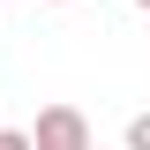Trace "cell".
<instances>
[{
    "instance_id": "6da1fadb",
    "label": "cell",
    "mask_w": 150,
    "mask_h": 150,
    "mask_svg": "<svg viewBox=\"0 0 150 150\" xmlns=\"http://www.w3.org/2000/svg\"><path fill=\"white\" fill-rule=\"evenodd\" d=\"M30 150H98L83 105H45V112H38V128H30Z\"/></svg>"
},
{
    "instance_id": "3957f363",
    "label": "cell",
    "mask_w": 150,
    "mask_h": 150,
    "mask_svg": "<svg viewBox=\"0 0 150 150\" xmlns=\"http://www.w3.org/2000/svg\"><path fill=\"white\" fill-rule=\"evenodd\" d=\"M0 150H30V128H0Z\"/></svg>"
},
{
    "instance_id": "7a4b0ae2",
    "label": "cell",
    "mask_w": 150,
    "mask_h": 150,
    "mask_svg": "<svg viewBox=\"0 0 150 150\" xmlns=\"http://www.w3.org/2000/svg\"><path fill=\"white\" fill-rule=\"evenodd\" d=\"M120 150H150V112H135V120H128V135H120Z\"/></svg>"
},
{
    "instance_id": "5b68a950",
    "label": "cell",
    "mask_w": 150,
    "mask_h": 150,
    "mask_svg": "<svg viewBox=\"0 0 150 150\" xmlns=\"http://www.w3.org/2000/svg\"><path fill=\"white\" fill-rule=\"evenodd\" d=\"M53 8H75V0H53Z\"/></svg>"
},
{
    "instance_id": "277c9868",
    "label": "cell",
    "mask_w": 150,
    "mask_h": 150,
    "mask_svg": "<svg viewBox=\"0 0 150 150\" xmlns=\"http://www.w3.org/2000/svg\"><path fill=\"white\" fill-rule=\"evenodd\" d=\"M135 8H143V15H150V0H135Z\"/></svg>"
}]
</instances>
